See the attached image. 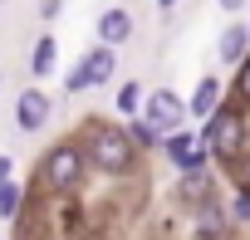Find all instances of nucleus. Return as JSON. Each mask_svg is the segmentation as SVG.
<instances>
[{
    "label": "nucleus",
    "mask_w": 250,
    "mask_h": 240,
    "mask_svg": "<svg viewBox=\"0 0 250 240\" xmlns=\"http://www.w3.org/2000/svg\"><path fill=\"white\" fill-rule=\"evenodd\" d=\"M83 142V157H88V167H98V172H108V177H123L133 167V138H128V128L123 123H88L83 133H79Z\"/></svg>",
    "instance_id": "obj_1"
},
{
    "label": "nucleus",
    "mask_w": 250,
    "mask_h": 240,
    "mask_svg": "<svg viewBox=\"0 0 250 240\" xmlns=\"http://www.w3.org/2000/svg\"><path fill=\"white\" fill-rule=\"evenodd\" d=\"M83 172H88V157L79 142H54L44 157H40V177L49 191H79L83 186Z\"/></svg>",
    "instance_id": "obj_2"
},
{
    "label": "nucleus",
    "mask_w": 250,
    "mask_h": 240,
    "mask_svg": "<svg viewBox=\"0 0 250 240\" xmlns=\"http://www.w3.org/2000/svg\"><path fill=\"white\" fill-rule=\"evenodd\" d=\"M201 138H206L211 157H221V162H235V157H240V138H245V123H240V113H230V108H216Z\"/></svg>",
    "instance_id": "obj_3"
},
{
    "label": "nucleus",
    "mask_w": 250,
    "mask_h": 240,
    "mask_svg": "<svg viewBox=\"0 0 250 240\" xmlns=\"http://www.w3.org/2000/svg\"><path fill=\"white\" fill-rule=\"evenodd\" d=\"M143 118H147L162 138H172V133H182V123H187V103H182L172 88H157V93L143 103Z\"/></svg>",
    "instance_id": "obj_4"
},
{
    "label": "nucleus",
    "mask_w": 250,
    "mask_h": 240,
    "mask_svg": "<svg viewBox=\"0 0 250 240\" xmlns=\"http://www.w3.org/2000/svg\"><path fill=\"white\" fill-rule=\"evenodd\" d=\"M162 147H167V157L191 177V172H206V162H211V147H206V138H196V133H172V138H162Z\"/></svg>",
    "instance_id": "obj_5"
},
{
    "label": "nucleus",
    "mask_w": 250,
    "mask_h": 240,
    "mask_svg": "<svg viewBox=\"0 0 250 240\" xmlns=\"http://www.w3.org/2000/svg\"><path fill=\"white\" fill-rule=\"evenodd\" d=\"M49 113H54V103L44 98V88H25V93L15 98V123H20V133H44Z\"/></svg>",
    "instance_id": "obj_6"
},
{
    "label": "nucleus",
    "mask_w": 250,
    "mask_h": 240,
    "mask_svg": "<svg viewBox=\"0 0 250 240\" xmlns=\"http://www.w3.org/2000/svg\"><path fill=\"white\" fill-rule=\"evenodd\" d=\"M216 59H221L226 69H240V64L250 59V30H245L240 20H230V25L216 35Z\"/></svg>",
    "instance_id": "obj_7"
},
{
    "label": "nucleus",
    "mask_w": 250,
    "mask_h": 240,
    "mask_svg": "<svg viewBox=\"0 0 250 240\" xmlns=\"http://www.w3.org/2000/svg\"><path fill=\"white\" fill-rule=\"evenodd\" d=\"M128 40H133V10H128V5H113V10L98 15V44L123 49Z\"/></svg>",
    "instance_id": "obj_8"
},
{
    "label": "nucleus",
    "mask_w": 250,
    "mask_h": 240,
    "mask_svg": "<svg viewBox=\"0 0 250 240\" xmlns=\"http://www.w3.org/2000/svg\"><path fill=\"white\" fill-rule=\"evenodd\" d=\"M216 108H221V79L216 74H201L196 88H191V98H187V118H206V123H211Z\"/></svg>",
    "instance_id": "obj_9"
},
{
    "label": "nucleus",
    "mask_w": 250,
    "mask_h": 240,
    "mask_svg": "<svg viewBox=\"0 0 250 240\" xmlns=\"http://www.w3.org/2000/svg\"><path fill=\"white\" fill-rule=\"evenodd\" d=\"M83 74H88V83L93 88H103V83H113V74H118V49H108V44H93L83 59Z\"/></svg>",
    "instance_id": "obj_10"
},
{
    "label": "nucleus",
    "mask_w": 250,
    "mask_h": 240,
    "mask_svg": "<svg viewBox=\"0 0 250 240\" xmlns=\"http://www.w3.org/2000/svg\"><path fill=\"white\" fill-rule=\"evenodd\" d=\"M54 69H59V44H54V35H40L35 49H30V74L35 79H49Z\"/></svg>",
    "instance_id": "obj_11"
},
{
    "label": "nucleus",
    "mask_w": 250,
    "mask_h": 240,
    "mask_svg": "<svg viewBox=\"0 0 250 240\" xmlns=\"http://www.w3.org/2000/svg\"><path fill=\"white\" fill-rule=\"evenodd\" d=\"M226 225H230V211H221V206H196V235H201V240H221Z\"/></svg>",
    "instance_id": "obj_12"
},
{
    "label": "nucleus",
    "mask_w": 250,
    "mask_h": 240,
    "mask_svg": "<svg viewBox=\"0 0 250 240\" xmlns=\"http://www.w3.org/2000/svg\"><path fill=\"white\" fill-rule=\"evenodd\" d=\"M113 108L128 118V123H133V118H143V83H138V79H123V88H118Z\"/></svg>",
    "instance_id": "obj_13"
},
{
    "label": "nucleus",
    "mask_w": 250,
    "mask_h": 240,
    "mask_svg": "<svg viewBox=\"0 0 250 240\" xmlns=\"http://www.w3.org/2000/svg\"><path fill=\"white\" fill-rule=\"evenodd\" d=\"M177 196H182V201H201V206H211V177H206V172H191V177H182Z\"/></svg>",
    "instance_id": "obj_14"
},
{
    "label": "nucleus",
    "mask_w": 250,
    "mask_h": 240,
    "mask_svg": "<svg viewBox=\"0 0 250 240\" xmlns=\"http://www.w3.org/2000/svg\"><path fill=\"white\" fill-rule=\"evenodd\" d=\"M128 138H133V147H157V142H162V133L147 123V118H133V123H128Z\"/></svg>",
    "instance_id": "obj_15"
},
{
    "label": "nucleus",
    "mask_w": 250,
    "mask_h": 240,
    "mask_svg": "<svg viewBox=\"0 0 250 240\" xmlns=\"http://www.w3.org/2000/svg\"><path fill=\"white\" fill-rule=\"evenodd\" d=\"M230 220H240V225L250 220V191H235L230 196Z\"/></svg>",
    "instance_id": "obj_16"
},
{
    "label": "nucleus",
    "mask_w": 250,
    "mask_h": 240,
    "mask_svg": "<svg viewBox=\"0 0 250 240\" xmlns=\"http://www.w3.org/2000/svg\"><path fill=\"white\" fill-rule=\"evenodd\" d=\"M230 177H235V191H250V157H235L230 162Z\"/></svg>",
    "instance_id": "obj_17"
},
{
    "label": "nucleus",
    "mask_w": 250,
    "mask_h": 240,
    "mask_svg": "<svg viewBox=\"0 0 250 240\" xmlns=\"http://www.w3.org/2000/svg\"><path fill=\"white\" fill-rule=\"evenodd\" d=\"M0 216H5V220H10V216H20V186H10L5 196H0Z\"/></svg>",
    "instance_id": "obj_18"
},
{
    "label": "nucleus",
    "mask_w": 250,
    "mask_h": 240,
    "mask_svg": "<svg viewBox=\"0 0 250 240\" xmlns=\"http://www.w3.org/2000/svg\"><path fill=\"white\" fill-rule=\"evenodd\" d=\"M64 88H69V93H83V88H93V83H88V74H83V64H74V74L64 79Z\"/></svg>",
    "instance_id": "obj_19"
},
{
    "label": "nucleus",
    "mask_w": 250,
    "mask_h": 240,
    "mask_svg": "<svg viewBox=\"0 0 250 240\" xmlns=\"http://www.w3.org/2000/svg\"><path fill=\"white\" fill-rule=\"evenodd\" d=\"M235 98H245V103H250V59L235 69Z\"/></svg>",
    "instance_id": "obj_20"
},
{
    "label": "nucleus",
    "mask_w": 250,
    "mask_h": 240,
    "mask_svg": "<svg viewBox=\"0 0 250 240\" xmlns=\"http://www.w3.org/2000/svg\"><path fill=\"white\" fill-rule=\"evenodd\" d=\"M10 186H15V162H10V157H0V196H5Z\"/></svg>",
    "instance_id": "obj_21"
},
{
    "label": "nucleus",
    "mask_w": 250,
    "mask_h": 240,
    "mask_svg": "<svg viewBox=\"0 0 250 240\" xmlns=\"http://www.w3.org/2000/svg\"><path fill=\"white\" fill-rule=\"evenodd\" d=\"M59 10H64V0H40V15H44V20H54Z\"/></svg>",
    "instance_id": "obj_22"
},
{
    "label": "nucleus",
    "mask_w": 250,
    "mask_h": 240,
    "mask_svg": "<svg viewBox=\"0 0 250 240\" xmlns=\"http://www.w3.org/2000/svg\"><path fill=\"white\" fill-rule=\"evenodd\" d=\"M216 5H221L226 15H240V10H245V0H216Z\"/></svg>",
    "instance_id": "obj_23"
},
{
    "label": "nucleus",
    "mask_w": 250,
    "mask_h": 240,
    "mask_svg": "<svg viewBox=\"0 0 250 240\" xmlns=\"http://www.w3.org/2000/svg\"><path fill=\"white\" fill-rule=\"evenodd\" d=\"M157 5H162V10H167V5H177V0H157Z\"/></svg>",
    "instance_id": "obj_24"
},
{
    "label": "nucleus",
    "mask_w": 250,
    "mask_h": 240,
    "mask_svg": "<svg viewBox=\"0 0 250 240\" xmlns=\"http://www.w3.org/2000/svg\"><path fill=\"white\" fill-rule=\"evenodd\" d=\"M245 30H250V25H245Z\"/></svg>",
    "instance_id": "obj_25"
}]
</instances>
